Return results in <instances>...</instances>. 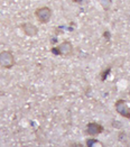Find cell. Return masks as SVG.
I'll use <instances>...</instances> for the list:
<instances>
[{"label":"cell","mask_w":130,"mask_h":147,"mask_svg":"<svg viewBox=\"0 0 130 147\" xmlns=\"http://www.w3.org/2000/svg\"><path fill=\"white\" fill-rule=\"evenodd\" d=\"M73 51H74L73 44L70 40H64L59 45L51 49V52L54 55H57V56H70L73 53Z\"/></svg>","instance_id":"cell-1"},{"label":"cell","mask_w":130,"mask_h":147,"mask_svg":"<svg viewBox=\"0 0 130 147\" xmlns=\"http://www.w3.org/2000/svg\"><path fill=\"white\" fill-rule=\"evenodd\" d=\"M16 60L15 56L10 51H1L0 52V67L5 70H9L15 66Z\"/></svg>","instance_id":"cell-2"},{"label":"cell","mask_w":130,"mask_h":147,"mask_svg":"<svg viewBox=\"0 0 130 147\" xmlns=\"http://www.w3.org/2000/svg\"><path fill=\"white\" fill-rule=\"evenodd\" d=\"M52 15H53V11H52V9L49 7H47V6L39 7V8H37L35 10L36 19L40 24H47V23H49V20L52 18Z\"/></svg>","instance_id":"cell-3"},{"label":"cell","mask_w":130,"mask_h":147,"mask_svg":"<svg viewBox=\"0 0 130 147\" xmlns=\"http://www.w3.org/2000/svg\"><path fill=\"white\" fill-rule=\"evenodd\" d=\"M115 109L117 111V113L120 115L121 117L126 119H130V107L123 99H119L115 102Z\"/></svg>","instance_id":"cell-4"},{"label":"cell","mask_w":130,"mask_h":147,"mask_svg":"<svg viewBox=\"0 0 130 147\" xmlns=\"http://www.w3.org/2000/svg\"><path fill=\"white\" fill-rule=\"evenodd\" d=\"M103 130H104V128H103V126L101 123L92 121V123H89L86 125L85 134L89 135L90 137H96V136H99L100 134H102Z\"/></svg>","instance_id":"cell-5"},{"label":"cell","mask_w":130,"mask_h":147,"mask_svg":"<svg viewBox=\"0 0 130 147\" xmlns=\"http://www.w3.org/2000/svg\"><path fill=\"white\" fill-rule=\"evenodd\" d=\"M19 27H20V29L23 30L25 35L28 37H35L38 34V27L33 23H29V22L28 23H23V24H20Z\"/></svg>","instance_id":"cell-6"},{"label":"cell","mask_w":130,"mask_h":147,"mask_svg":"<svg viewBox=\"0 0 130 147\" xmlns=\"http://www.w3.org/2000/svg\"><path fill=\"white\" fill-rule=\"evenodd\" d=\"M98 2L104 10H109L112 6V0H98Z\"/></svg>","instance_id":"cell-7"},{"label":"cell","mask_w":130,"mask_h":147,"mask_svg":"<svg viewBox=\"0 0 130 147\" xmlns=\"http://www.w3.org/2000/svg\"><path fill=\"white\" fill-rule=\"evenodd\" d=\"M95 143H99V144H102L101 142H99V140H95V139H88L86 140V146L88 147H91V146H94Z\"/></svg>","instance_id":"cell-8"},{"label":"cell","mask_w":130,"mask_h":147,"mask_svg":"<svg viewBox=\"0 0 130 147\" xmlns=\"http://www.w3.org/2000/svg\"><path fill=\"white\" fill-rule=\"evenodd\" d=\"M73 1L76 3H83V2H88L89 0H73Z\"/></svg>","instance_id":"cell-9"},{"label":"cell","mask_w":130,"mask_h":147,"mask_svg":"<svg viewBox=\"0 0 130 147\" xmlns=\"http://www.w3.org/2000/svg\"><path fill=\"white\" fill-rule=\"evenodd\" d=\"M103 35H104V37H106V39H109V38H110V36H111L109 32H104V33H103Z\"/></svg>","instance_id":"cell-10"}]
</instances>
